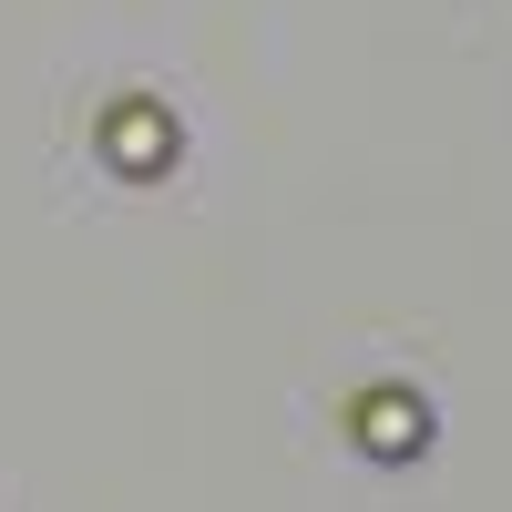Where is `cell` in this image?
<instances>
[{"mask_svg": "<svg viewBox=\"0 0 512 512\" xmlns=\"http://www.w3.org/2000/svg\"><path fill=\"white\" fill-rule=\"evenodd\" d=\"M349 431H359L369 461H410V451H431V400L400 390V379H379V390L349 400Z\"/></svg>", "mask_w": 512, "mask_h": 512, "instance_id": "obj_1", "label": "cell"}, {"mask_svg": "<svg viewBox=\"0 0 512 512\" xmlns=\"http://www.w3.org/2000/svg\"><path fill=\"white\" fill-rule=\"evenodd\" d=\"M185 154V134H175V113H154V103H113L103 113V164H113V175H164V164H175Z\"/></svg>", "mask_w": 512, "mask_h": 512, "instance_id": "obj_2", "label": "cell"}]
</instances>
